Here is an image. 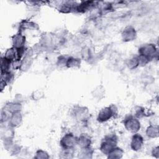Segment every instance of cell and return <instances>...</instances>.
Returning <instances> with one entry per match:
<instances>
[{"instance_id":"cb8c5ba5","label":"cell","mask_w":159,"mask_h":159,"mask_svg":"<svg viewBox=\"0 0 159 159\" xmlns=\"http://www.w3.org/2000/svg\"><path fill=\"white\" fill-rule=\"evenodd\" d=\"M133 111H134V112H133V113H132L133 114H132V116H133L134 117H135L137 119L141 118L145 116V109L142 107L136 106L134 107Z\"/></svg>"},{"instance_id":"f1b7e54d","label":"cell","mask_w":159,"mask_h":159,"mask_svg":"<svg viewBox=\"0 0 159 159\" xmlns=\"http://www.w3.org/2000/svg\"><path fill=\"white\" fill-rule=\"evenodd\" d=\"M67 58H68V57H66L65 56L59 57L58 58V60H57V65H59L60 66H66Z\"/></svg>"},{"instance_id":"44dd1931","label":"cell","mask_w":159,"mask_h":159,"mask_svg":"<svg viewBox=\"0 0 159 159\" xmlns=\"http://www.w3.org/2000/svg\"><path fill=\"white\" fill-rule=\"evenodd\" d=\"M75 4V3H74L73 2L67 1V2H65V4H61L60 11L62 12H65V13L71 12V11L72 9H76V7H74Z\"/></svg>"},{"instance_id":"9a60e30c","label":"cell","mask_w":159,"mask_h":159,"mask_svg":"<svg viewBox=\"0 0 159 159\" xmlns=\"http://www.w3.org/2000/svg\"><path fill=\"white\" fill-rule=\"evenodd\" d=\"M93 153V150L91 147H87L84 148H81L80 152L79 153V158H92Z\"/></svg>"},{"instance_id":"f546056e","label":"cell","mask_w":159,"mask_h":159,"mask_svg":"<svg viewBox=\"0 0 159 159\" xmlns=\"http://www.w3.org/2000/svg\"><path fill=\"white\" fill-rule=\"evenodd\" d=\"M81 53H82V57L84 59H88V58H89L90 51L88 48H83Z\"/></svg>"},{"instance_id":"7402d4cb","label":"cell","mask_w":159,"mask_h":159,"mask_svg":"<svg viewBox=\"0 0 159 159\" xmlns=\"http://www.w3.org/2000/svg\"><path fill=\"white\" fill-rule=\"evenodd\" d=\"M93 1H83L80 4L77 5L76 10H77L78 12H84L86 11L90 6L93 5Z\"/></svg>"},{"instance_id":"52a82bcc","label":"cell","mask_w":159,"mask_h":159,"mask_svg":"<svg viewBox=\"0 0 159 159\" xmlns=\"http://www.w3.org/2000/svg\"><path fill=\"white\" fill-rule=\"evenodd\" d=\"M143 144V139L139 134L135 133L132 137L130 147L134 151H139L142 148Z\"/></svg>"},{"instance_id":"6da1fadb","label":"cell","mask_w":159,"mask_h":159,"mask_svg":"<svg viewBox=\"0 0 159 159\" xmlns=\"http://www.w3.org/2000/svg\"><path fill=\"white\" fill-rule=\"evenodd\" d=\"M117 146V137L115 135H109L106 136L100 146L101 151L105 155H107L114 148Z\"/></svg>"},{"instance_id":"5bb4252c","label":"cell","mask_w":159,"mask_h":159,"mask_svg":"<svg viewBox=\"0 0 159 159\" xmlns=\"http://www.w3.org/2000/svg\"><path fill=\"white\" fill-rule=\"evenodd\" d=\"M91 94L94 98L101 99L105 95V89L102 85H99L92 91Z\"/></svg>"},{"instance_id":"9c48e42d","label":"cell","mask_w":159,"mask_h":159,"mask_svg":"<svg viewBox=\"0 0 159 159\" xmlns=\"http://www.w3.org/2000/svg\"><path fill=\"white\" fill-rule=\"evenodd\" d=\"M88 109L84 107L76 106L73 109V115L74 117L78 120H83L88 115Z\"/></svg>"},{"instance_id":"4fadbf2b","label":"cell","mask_w":159,"mask_h":159,"mask_svg":"<svg viewBox=\"0 0 159 159\" xmlns=\"http://www.w3.org/2000/svg\"><path fill=\"white\" fill-rule=\"evenodd\" d=\"M146 134L150 138L158 137V126L157 124H150L146 130Z\"/></svg>"},{"instance_id":"5b68a950","label":"cell","mask_w":159,"mask_h":159,"mask_svg":"<svg viewBox=\"0 0 159 159\" xmlns=\"http://www.w3.org/2000/svg\"><path fill=\"white\" fill-rule=\"evenodd\" d=\"M157 48L153 43H147L142 45L139 48V55H143L152 60L157 54Z\"/></svg>"},{"instance_id":"7a4b0ae2","label":"cell","mask_w":159,"mask_h":159,"mask_svg":"<svg viewBox=\"0 0 159 159\" xmlns=\"http://www.w3.org/2000/svg\"><path fill=\"white\" fill-rule=\"evenodd\" d=\"M117 109L114 105L106 107L100 110L98 113L97 120L99 122H104L109 120L112 116L116 115Z\"/></svg>"},{"instance_id":"484cf974","label":"cell","mask_w":159,"mask_h":159,"mask_svg":"<svg viewBox=\"0 0 159 159\" xmlns=\"http://www.w3.org/2000/svg\"><path fill=\"white\" fill-rule=\"evenodd\" d=\"M31 97L32 98L33 100H39L42 99L44 97V93L42 90L40 89H37L36 91H34L31 95Z\"/></svg>"},{"instance_id":"ac0fdd59","label":"cell","mask_w":159,"mask_h":159,"mask_svg":"<svg viewBox=\"0 0 159 159\" xmlns=\"http://www.w3.org/2000/svg\"><path fill=\"white\" fill-rule=\"evenodd\" d=\"M124 152L123 150L119 148V147H115L108 154V158H120L123 155Z\"/></svg>"},{"instance_id":"2e32d148","label":"cell","mask_w":159,"mask_h":159,"mask_svg":"<svg viewBox=\"0 0 159 159\" xmlns=\"http://www.w3.org/2000/svg\"><path fill=\"white\" fill-rule=\"evenodd\" d=\"M81 64V60L80 58H75L73 57H68L66 60V66L67 68H76L80 66Z\"/></svg>"},{"instance_id":"ffe728a7","label":"cell","mask_w":159,"mask_h":159,"mask_svg":"<svg viewBox=\"0 0 159 159\" xmlns=\"http://www.w3.org/2000/svg\"><path fill=\"white\" fill-rule=\"evenodd\" d=\"M12 61L6 58V57H2L1 58V73L9 71L10 66L12 63Z\"/></svg>"},{"instance_id":"83f0119b","label":"cell","mask_w":159,"mask_h":159,"mask_svg":"<svg viewBox=\"0 0 159 159\" xmlns=\"http://www.w3.org/2000/svg\"><path fill=\"white\" fill-rule=\"evenodd\" d=\"M35 154L36 155L34 157V158H49L48 153L42 150H37Z\"/></svg>"},{"instance_id":"603a6c76","label":"cell","mask_w":159,"mask_h":159,"mask_svg":"<svg viewBox=\"0 0 159 159\" xmlns=\"http://www.w3.org/2000/svg\"><path fill=\"white\" fill-rule=\"evenodd\" d=\"M14 132L13 130V127L9 125V127H6L4 132L3 134H2L4 140H9V139H12L14 137Z\"/></svg>"},{"instance_id":"7c38bea8","label":"cell","mask_w":159,"mask_h":159,"mask_svg":"<svg viewBox=\"0 0 159 159\" xmlns=\"http://www.w3.org/2000/svg\"><path fill=\"white\" fill-rule=\"evenodd\" d=\"M91 143V139L89 135L85 134H81L77 140V145L81 148L89 147Z\"/></svg>"},{"instance_id":"d4e9b609","label":"cell","mask_w":159,"mask_h":159,"mask_svg":"<svg viewBox=\"0 0 159 159\" xmlns=\"http://www.w3.org/2000/svg\"><path fill=\"white\" fill-rule=\"evenodd\" d=\"M126 65L130 69H134L139 66V61L137 57H133L127 60Z\"/></svg>"},{"instance_id":"3957f363","label":"cell","mask_w":159,"mask_h":159,"mask_svg":"<svg viewBox=\"0 0 159 159\" xmlns=\"http://www.w3.org/2000/svg\"><path fill=\"white\" fill-rule=\"evenodd\" d=\"M124 124L125 128L132 133H137L140 129V123L137 118L133 116L126 117L124 120Z\"/></svg>"},{"instance_id":"ba28073f","label":"cell","mask_w":159,"mask_h":159,"mask_svg":"<svg viewBox=\"0 0 159 159\" xmlns=\"http://www.w3.org/2000/svg\"><path fill=\"white\" fill-rule=\"evenodd\" d=\"M12 41L13 47L16 48L24 47V44L25 42V37L19 32L15 34L12 37Z\"/></svg>"},{"instance_id":"4dcf8cb0","label":"cell","mask_w":159,"mask_h":159,"mask_svg":"<svg viewBox=\"0 0 159 159\" xmlns=\"http://www.w3.org/2000/svg\"><path fill=\"white\" fill-rule=\"evenodd\" d=\"M152 154L156 158H158L159 157V147L158 146L153 149Z\"/></svg>"},{"instance_id":"4316f807","label":"cell","mask_w":159,"mask_h":159,"mask_svg":"<svg viewBox=\"0 0 159 159\" xmlns=\"http://www.w3.org/2000/svg\"><path fill=\"white\" fill-rule=\"evenodd\" d=\"M137 58L139 61V66H145L150 60L147 57L141 55H139V56H137Z\"/></svg>"},{"instance_id":"8fae6325","label":"cell","mask_w":159,"mask_h":159,"mask_svg":"<svg viewBox=\"0 0 159 159\" xmlns=\"http://www.w3.org/2000/svg\"><path fill=\"white\" fill-rule=\"evenodd\" d=\"M22 108L21 104L17 102H9L5 105L4 110L9 112L10 114H12L14 112L20 111Z\"/></svg>"},{"instance_id":"277c9868","label":"cell","mask_w":159,"mask_h":159,"mask_svg":"<svg viewBox=\"0 0 159 159\" xmlns=\"http://www.w3.org/2000/svg\"><path fill=\"white\" fill-rule=\"evenodd\" d=\"M76 138L73 134H66L61 138L60 140V145L63 149H73L76 145H77Z\"/></svg>"},{"instance_id":"8992f818","label":"cell","mask_w":159,"mask_h":159,"mask_svg":"<svg viewBox=\"0 0 159 159\" xmlns=\"http://www.w3.org/2000/svg\"><path fill=\"white\" fill-rule=\"evenodd\" d=\"M137 33L134 27L131 25L125 27L122 32V39L124 42H130L135 39Z\"/></svg>"},{"instance_id":"30bf717a","label":"cell","mask_w":159,"mask_h":159,"mask_svg":"<svg viewBox=\"0 0 159 159\" xmlns=\"http://www.w3.org/2000/svg\"><path fill=\"white\" fill-rule=\"evenodd\" d=\"M22 115L20 111L12 113L9 120V125L12 127H16L19 126L22 122Z\"/></svg>"},{"instance_id":"d6986e66","label":"cell","mask_w":159,"mask_h":159,"mask_svg":"<svg viewBox=\"0 0 159 159\" xmlns=\"http://www.w3.org/2000/svg\"><path fill=\"white\" fill-rule=\"evenodd\" d=\"M4 57L6 58L14 61V60H17V50L14 47L10 48L7 50V51L5 53Z\"/></svg>"},{"instance_id":"e0dca14e","label":"cell","mask_w":159,"mask_h":159,"mask_svg":"<svg viewBox=\"0 0 159 159\" xmlns=\"http://www.w3.org/2000/svg\"><path fill=\"white\" fill-rule=\"evenodd\" d=\"M30 54L27 53L24 57L23 60L21 61V63L20 64L19 67L22 70H26L28 69V68L30 66L31 62H32V57L30 55Z\"/></svg>"}]
</instances>
